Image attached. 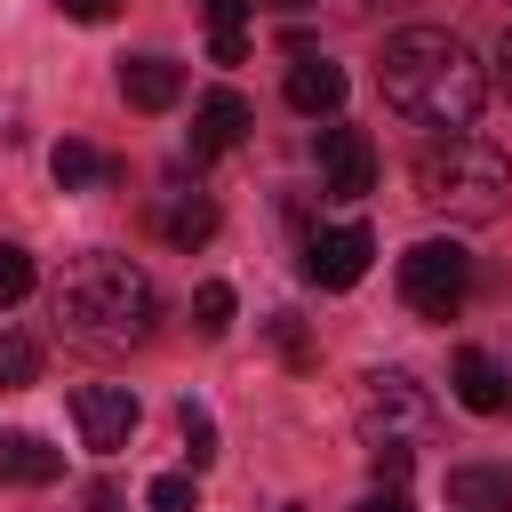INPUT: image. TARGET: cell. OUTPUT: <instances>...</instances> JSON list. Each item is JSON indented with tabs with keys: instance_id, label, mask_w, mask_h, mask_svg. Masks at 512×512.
<instances>
[{
	"instance_id": "cell-26",
	"label": "cell",
	"mask_w": 512,
	"mask_h": 512,
	"mask_svg": "<svg viewBox=\"0 0 512 512\" xmlns=\"http://www.w3.org/2000/svg\"><path fill=\"white\" fill-rule=\"evenodd\" d=\"M88 512H128V496H120L112 480H96V488H88Z\"/></svg>"
},
{
	"instance_id": "cell-14",
	"label": "cell",
	"mask_w": 512,
	"mask_h": 512,
	"mask_svg": "<svg viewBox=\"0 0 512 512\" xmlns=\"http://www.w3.org/2000/svg\"><path fill=\"white\" fill-rule=\"evenodd\" d=\"M64 472V456L40 440V432H0V480H16V488H48Z\"/></svg>"
},
{
	"instance_id": "cell-15",
	"label": "cell",
	"mask_w": 512,
	"mask_h": 512,
	"mask_svg": "<svg viewBox=\"0 0 512 512\" xmlns=\"http://www.w3.org/2000/svg\"><path fill=\"white\" fill-rule=\"evenodd\" d=\"M48 176H56L64 192H96V184H112V160H104L96 144H80V136H64V144L48 152Z\"/></svg>"
},
{
	"instance_id": "cell-8",
	"label": "cell",
	"mask_w": 512,
	"mask_h": 512,
	"mask_svg": "<svg viewBox=\"0 0 512 512\" xmlns=\"http://www.w3.org/2000/svg\"><path fill=\"white\" fill-rule=\"evenodd\" d=\"M368 256H376L368 224H328V232L304 240V280H312V288H352V280L368 272Z\"/></svg>"
},
{
	"instance_id": "cell-18",
	"label": "cell",
	"mask_w": 512,
	"mask_h": 512,
	"mask_svg": "<svg viewBox=\"0 0 512 512\" xmlns=\"http://www.w3.org/2000/svg\"><path fill=\"white\" fill-rule=\"evenodd\" d=\"M176 432H184V456H192V472H200V464H216V416H208L200 400H184V408H176Z\"/></svg>"
},
{
	"instance_id": "cell-12",
	"label": "cell",
	"mask_w": 512,
	"mask_h": 512,
	"mask_svg": "<svg viewBox=\"0 0 512 512\" xmlns=\"http://www.w3.org/2000/svg\"><path fill=\"white\" fill-rule=\"evenodd\" d=\"M120 96H128L136 112H168V104L184 96V64H176V56H128V64H120Z\"/></svg>"
},
{
	"instance_id": "cell-2",
	"label": "cell",
	"mask_w": 512,
	"mask_h": 512,
	"mask_svg": "<svg viewBox=\"0 0 512 512\" xmlns=\"http://www.w3.org/2000/svg\"><path fill=\"white\" fill-rule=\"evenodd\" d=\"M56 320H64V336L88 344V352H128V344L152 336L160 288H152V272H144L136 256L88 248V256H72L64 280H56Z\"/></svg>"
},
{
	"instance_id": "cell-1",
	"label": "cell",
	"mask_w": 512,
	"mask_h": 512,
	"mask_svg": "<svg viewBox=\"0 0 512 512\" xmlns=\"http://www.w3.org/2000/svg\"><path fill=\"white\" fill-rule=\"evenodd\" d=\"M376 88H384V104H392L408 128H432V136H440V128H472L480 104H488L480 56H472L456 32H440V24L392 32L384 56H376Z\"/></svg>"
},
{
	"instance_id": "cell-9",
	"label": "cell",
	"mask_w": 512,
	"mask_h": 512,
	"mask_svg": "<svg viewBox=\"0 0 512 512\" xmlns=\"http://www.w3.org/2000/svg\"><path fill=\"white\" fill-rule=\"evenodd\" d=\"M248 128H256V112H248V96H240V88H208V96L192 104V152H200V160L232 152Z\"/></svg>"
},
{
	"instance_id": "cell-13",
	"label": "cell",
	"mask_w": 512,
	"mask_h": 512,
	"mask_svg": "<svg viewBox=\"0 0 512 512\" xmlns=\"http://www.w3.org/2000/svg\"><path fill=\"white\" fill-rule=\"evenodd\" d=\"M448 504L456 512H512V464H456Z\"/></svg>"
},
{
	"instance_id": "cell-7",
	"label": "cell",
	"mask_w": 512,
	"mask_h": 512,
	"mask_svg": "<svg viewBox=\"0 0 512 512\" xmlns=\"http://www.w3.org/2000/svg\"><path fill=\"white\" fill-rule=\"evenodd\" d=\"M320 192L328 200H368L376 192V144L360 128H344V120L320 128Z\"/></svg>"
},
{
	"instance_id": "cell-20",
	"label": "cell",
	"mask_w": 512,
	"mask_h": 512,
	"mask_svg": "<svg viewBox=\"0 0 512 512\" xmlns=\"http://www.w3.org/2000/svg\"><path fill=\"white\" fill-rule=\"evenodd\" d=\"M192 328H200V336H224V328H232V288H224V280H200V288H192Z\"/></svg>"
},
{
	"instance_id": "cell-25",
	"label": "cell",
	"mask_w": 512,
	"mask_h": 512,
	"mask_svg": "<svg viewBox=\"0 0 512 512\" xmlns=\"http://www.w3.org/2000/svg\"><path fill=\"white\" fill-rule=\"evenodd\" d=\"M272 328H280V352H288V360H312V352H304V328H296V320H288V312H280V320H272Z\"/></svg>"
},
{
	"instance_id": "cell-23",
	"label": "cell",
	"mask_w": 512,
	"mask_h": 512,
	"mask_svg": "<svg viewBox=\"0 0 512 512\" xmlns=\"http://www.w3.org/2000/svg\"><path fill=\"white\" fill-rule=\"evenodd\" d=\"M320 16H336V24H376V16H392V8H408V0H312Z\"/></svg>"
},
{
	"instance_id": "cell-30",
	"label": "cell",
	"mask_w": 512,
	"mask_h": 512,
	"mask_svg": "<svg viewBox=\"0 0 512 512\" xmlns=\"http://www.w3.org/2000/svg\"><path fill=\"white\" fill-rule=\"evenodd\" d=\"M280 512H304V504H280Z\"/></svg>"
},
{
	"instance_id": "cell-24",
	"label": "cell",
	"mask_w": 512,
	"mask_h": 512,
	"mask_svg": "<svg viewBox=\"0 0 512 512\" xmlns=\"http://www.w3.org/2000/svg\"><path fill=\"white\" fill-rule=\"evenodd\" d=\"M56 8H64L72 24H112V16H120V0H56Z\"/></svg>"
},
{
	"instance_id": "cell-10",
	"label": "cell",
	"mask_w": 512,
	"mask_h": 512,
	"mask_svg": "<svg viewBox=\"0 0 512 512\" xmlns=\"http://www.w3.org/2000/svg\"><path fill=\"white\" fill-rule=\"evenodd\" d=\"M456 400H464L472 416H512V368H504L496 352L464 344V352H456Z\"/></svg>"
},
{
	"instance_id": "cell-28",
	"label": "cell",
	"mask_w": 512,
	"mask_h": 512,
	"mask_svg": "<svg viewBox=\"0 0 512 512\" xmlns=\"http://www.w3.org/2000/svg\"><path fill=\"white\" fill-rule=\"evenodd\" d=\"M360 512H408V496H400V488H384V496H368Z\"/></svg>"
},
{
	"instance_id": "cell-17",
	"label": "cell",
	"mask_w": 512,
	"mask_h": 512,
	"mask_svg": "<svg viewBox=\"0 0 512 512\" xmlns=\"http://www.w3.org/2000/svg\"><path fill=\"white\" fill-rule=\"evenodd\" d=\"M248 8L256 0H208V56L216 64H240L248 56Z\"/></svg>"
},
{
	"instance_id": "cell-4",
	"label": "cell",
	"mask_w": 512,
	"mask_h": 512,
	"mask_svg": "<svg viewBox=\"0 0 512 512\" xmlns=\"http://www.w3.org/2000/svg\"><path fill=\"white\" fill-rule=\"evenodd\" d=\"M440 432V408H432V392L408 376V368H376L368 384H360V440L368 448H424Z\"/></svg>"
},
{
	"instance_id": "cell-19",
	"label": "cell",
	"mask_w": 512,
	"mask_h": 512,
	"mask_svg": "<svg viewBox=\"0 0 512 512\" xmlns=\"http://www.w3.org/2000/svg\"><path fill=\"white\" fill-rule=\"evenodd\" d=\"M40 384V344L32 336H0V392H24Z\"/></svg>"
},
{
	"instance_id": "cell-22",
	"label": "cell",
	"mask_w": 512,
	"mask_h": 512,
	"mask_svg": "<svg viewBox=\"0 0 512 512\" xmlns=\"http://www.w3.org/2000/svg\"><path fill=\"white\" fill-rule=\"evenodd\" d=\"M32 296V248L0 240V304H24Z\"/></svg>"
},
{
	"instance_id": "cell-21",
	"label": "cell",
	"mask_w": 512,
	"mask_h": 512,
	"mask_svg": "<svg viewBox=\"0 0 512 512\" xmlns=\"http://www.w3.org/2000/svg\"><path fill=\"white\" fill-rule=\"evenodd\" d=\"M200 504V488H192V472H160L152 488H144V512H192Z\"/></svg>"
},
{
	"instance_id": "cell-6",
	"label": "cell",
	"mask_w": 512,
	"mask_h": 512,
	"mask_svg": "<svg viewBox=\"0 0 512 512\" xmlns=\"http://www.w3.org/2000/svg\"><path fill=\"white\" fill-rule=\"evenodd\" d=\"M136 392L128 384H80L72 392V424H80V448H96V456H120L128 448V432H136Z\"/></svg>"
},
{
	"instance_id": "cell-3",
	"label": "cell",
	"mask_w": 512,
	"mask_h": 512,
	"mask_svg": "<svg viewBox=\"0 0 512 512\" xmlns=\"http://www.w3.org/2000/svg\"><path fill=\"white\" fill-rule=\"evenodd\" d=\"M408 184H416V200H424L432 216H448V224H496L504 200H512V160H504L488 136H472V128H440V136L416 152Z\"/></svg>"
},
{
	"instance_id": "cell-29",
	"label": "cell",
	"mask_w": 512,
	"mask_h": 512,
	"mask_svg": "<svg viewBox=\"0 0 512 512\" xmlns=\"http://www.w3.org/2000/svg\"><path fill=\"white\" fill-rule=\"evenodd\" d=\"M264 8H280V16H304V8H312V0H264Z\"/></svg>"
},
{
	"instance_id": "cell-27",
	"label": "cell",
	"mask_w": 512,
	"mask_h": 512,
	"mask_svg": "<svg viewBox=\"0 0 512 512\" xmlns=\"http://www.w3.org/2000/svg\"><path fill=\"white\" fill-rule=\"evenodd\" d=\"M496 88H504V104H512V24H504V40H496Z\"/></svg>"
},
{
	"instance_id": "cell-5",
	"label": "cell",
	"mask_w": 512,
	"mask_h": 512,
	"mask_svg": "<svg viewBox=\"0 0 512 512\" xmlns=\"http://www.w3.org/2000/svg\"><path fill=\"white\" fill-rule=\"evenodd\" d=\"M400 296H408V312H424V320H456L464 296H472V256H464L456 240H416V248L400 256Z\"/></svg>"
},
{
	"instance_id": "cell-11",
	"label": "cell",
	"mask_w": 512,
	"mask_h": 512,
	"mask_svg": "<svg viewBox=\"0 0 512 512\" xmlns=\"http://www.w3.org/2000/svg\"><path fill=\"white\" fill-rule=\"evenodd\" d=\"M288 104L304 112V120H336L344 112V64H328V56H296L288 64Z\"/></svg>"
},
{
	"instance_id": "cell-16",
	"label": "cell",
	"mask_w": 512,
	"mask_h": 512,
	"mask_svg": "<svg viewBox=\"0 0 512 512\" xmlns=\"http://www.w3.org/2000/svg\"><path fill=\"white\" fill-rule=\"evenodd\" d=\"M216 232V200H200V192H176L168 208H160V240L168 248H200Z\"/></svg>"
}]
</instances>
